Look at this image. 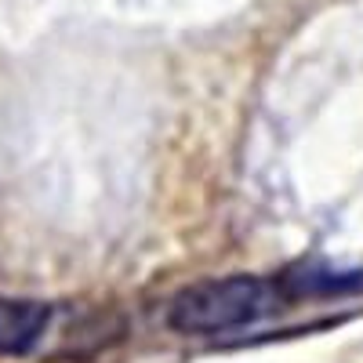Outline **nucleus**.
Masks as SVG:
<instances>
[{
  "mask_svg": "<svg viewBox=\"0 0 363 363\" xmlns=\"http://www.w3.org/2000/svg\"><path fill=\"white\" fill-rule=\"evenodd\" d=\"M51 327V306L37 298H0V356L33 352Z\"/></svg>",
  "mask_w": 363,
  "mask_h": 363,
  "instance_id": "2",
  "label": "nucleus"
},
{
  "mask_svg": "<svg viewBox=\"0 0 363 363\" xmlns=\"http://www.w3.org/2000/svg\"><path fill=\"white\" fill-rule=\"evenodd\" d=\"M277 287H269L258 277H244V272L222 280H200L171 298L167 323L178 335H225V330L262 320L277 306Z\"/></svg>",
  "mask_w": 363,
  "mask_h": 363,
  "instance_id": "1",
  "label": "nucleus"
},
{
  "mask_svg": "<svg viewBox=\"0 0 363 363\" xmlns=\"http://www.w3.org/2000/svg\"><path fill=\"white\" fill-rule=\"evenodd\" d=\"M363 291V269H330L327 262H298L280 277V298H335Z\"/></svg>",
  "mask_w": 363,
  "mask_h": 363,
  "instance_id": "3",
  "label": "nucleus"
}]
</instances>
